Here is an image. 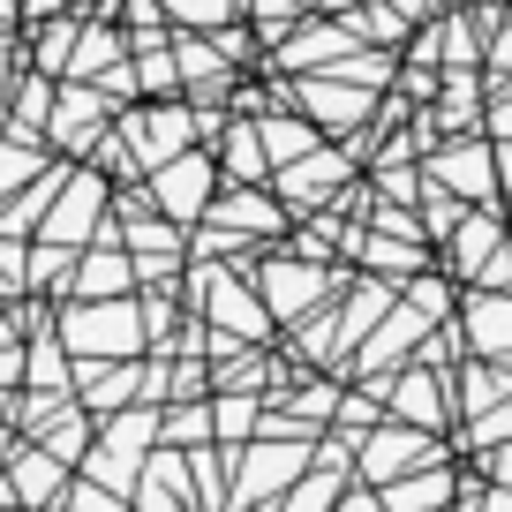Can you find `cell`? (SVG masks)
<instances>
[{
	"label": "cell",
	"instance_id": "cell-1",
	"mask_svg": "<svg viewBox=\"0 0 512 512\" xmlns=\"http://www.w3.org/2000/svg\"><path fill=\"white\" fill-rule=\"evenodd\" d=\"M68 347H76V354H136V347H144V317H136L128 302L68 309Z\"/></svg>",
	"mask_w": 512,
	"mask_h": 512
},
{
	"label": "cell",
	"instance_id": "cell-2",
	"mask_svg": "<svg viewBox=\"0 0 512 512\" xmlns=\"http://www.w3.org/2000/svg\"><path fill=\"white\" fill-rule=\"evenodd\" d=\"M211 189H219V166H211L204 151H181V159L159 166V204H166V219H196V211L211 204Z\"/></svg>",
	"mask_w": 512,
	"mask_h": 512
},
{
	"label": "cell",
	"instance_id": "cell-3",
	"mask_svg": "<svg viewBox=\"0 0 512 512\" xmlns=\"http://www.w3.org/2000/svg\"><path fill=\"white\" fill-rule=\"evenodd\" d=\"M121 136L136 144V159H144V166H166V159H181V144L196 136V121L181 106H159V113H128Z\"/></svg>",
	"mask_w": 512,
	"mask_h": 512
},
{
	"label": "cell",
	"instance_id": "cell-4",
	"mask_svg": "<svg viewBox=\"0 0 512 512\" xmlns=\"http://www.w3.org/2000/svg\"><path fill=\"white\" fill-rule=\"evenodd\" d=\"M98 204H106V181H98V174H76V181L61 189V204H53V219H46V241H53V249H76V241L91 234Z\"/></svg>",
	"mask_w": 512,
	"mask_h": 512
},
{
	"label": "cell",
	"instance_id": "cell-5",
	"mask_svg": "<svg viewBox=\"0 0 512 512\" xmlns=\"http://www.w3.org/2000/svg\"><path fill=\"white\" fill-rule=\"evenodd\" d=\"M430 181L445 196H490L497 189V166H490V151H482V144H452L445 159H430Z\"/></svg>",
	"mask_w": 512,
	"mask_h": 512
},
{
	"label": "cell",
	"instance_id": "cell-6",
	"mask_svg": "<svg viewBox=\"0 0 512 512\" xmlns=\"http://www.w3.org/2000/svg\"><path fill=\"white\" fill-rule=\"evenodd\" d=\"M98 121H106V98H98V91H76V83H68L46 128H53V144H91Z\"/></svg>",
	"mask_w": 512,
	"mask_h": 512
},
{
	"label": "cell",
	"instance_id": "cell-7",
	"mask_svg": "<svg viewBox=\"0 0 512 512\" xmlns=\"http://www.w3.org/2000/svg\"><path fill=\"white\" fill-rule=\"evenodd\" d=\"M347 53H354V31H339V23H324V31H317V23H309L279 61H287V68H324V61H347Z\"/></svg>",
	"mask_w": 512,
	"mask_h": 512
},
{
	"label": "cell",
	"instance_id": "cell-8",
	"mask_svg": "<svg viewBox=\"0 0 512 512\" xmlns=\"http://www.w3.org/2000/svg\"><path fill=\"white\" fill-rule=\"evenodd\" d=\"M226 174H234V181H264V174H272V151H264L256 121H234V136H226Z\"/></svg>",
	"mask_w": 512,
	"mask_h": 512
},
{
	"label": "cell",
	"instance_id": "cell-9",
	"mask_svg": "<svg viewBox=\"0 0 512 512\" xmlns=\"http://www.w3.org/2000/svg\"><path fill=\"white\" fill-rule=\"evenodd\" d=\"M467 332H475V354H512V302H490V294H482Z\"/></svg>",
	"mask_w": 512,
	"mask_h": 512
},
{
	"label": "cell",
	"instance_id": "cell-10",
	"mask_svg": "<svg viewBox=\"0 0 512 512\" xmlns=\"http://www.w3.org/2000/svg\"><path fill=\"white\" fill-rule=\"evenodd\" d=\"M302 106H309V113H324V128L362 121V91H347V83H302Z\"/></svg>",
	"mask_w": 512,
	"mask_h": 512
},
{
	"label": "cell",
	"instance_id": "cell-11",
	"mask_svg": "<svg viewBox=\"0 0 512 512\" xmlns=\"http://www.w3.org/2000/svg\"><path fill=\"white\" fill-rule=\"evenodd\" d=\"M339 174H347V166H339L332 151H309V159H294V166H287V196H294V204H302V196H332V181H339Z\"/></svg>",
	"mask_w": 512,
	"mask_h": 512
},
{
	"label": "cell",
	"instance_id": "cell-12",
	"mask_svg": "<svg viewBox=\"0 0 512 512\" xmlns=\"http://www.w3.org/2000/svg\"><path fill=\"white\" fill-rule=\"evenodd\" d=\"M128 279H136V264H128V256H91V264H76V279H68V287L98 302V294H121Z\"/></svg>",
	"mask_w": 512,
	"mask_h": 512
},
{
	"label": "cell",
	"instance_id": "cell-13",
	"mask_svg": "<svg viewBox=\"0 0 512 512\" xmlns=\"http://www.w3.org/2000/svg\"><path fill=\"white\" fill-rule=\"evenodd\" d=\"M219 219L234 226V234H279V204L272 196H226Z\"/></svg>",
	"mask_w": 512,
	"mask_h": 512
},
{
	"label": "cell",
	"instance_id": "cell-14",
	"mask_svg": "<svg viewBox=\"0 0 512 512\" xmlns=\"http://www.w3.org/2000/svg\"><path fill=\"white\" fill-rule=\"evenodd\" d=\"M294 467H302V452H249V460H241V497L272 490V482H287Z\"/></svg>",
	"mask_w": 512,
	"mask_h": 512
},
{
	"label": "cell",
	"instance_id": "cell-15",
	"mask_svg": "<svg viewBox=\"0 0 512 512\" xmlns=\"http://www.w3.org/2000/svg\"><path fill=\"white\" fill-rule=\"evenodd\" d=\"M415 437H369V445H362V467H369V475H407V467H415Z\"/></svg>",
	"mask_w": 512,
	"mask_h": 512
},
{
	"label": "cell",
	"instance_id": "cell-16",
	"mask_svg": "<svg viewBox=\"0 0 512 512\" xmlns=\"http://www.w3.org/2000/svg\"><path fill=\"white\" fill-rule=\"evenodd\" d=\"M113 53H121V38H113V31H76L68 76H98V68H113Z\"/></svg>",
	"mask_w": 512,
	"mask_h": 512
},
{
	"label": "cell",
	"instance_id": "cell-17",
	"mask_svg": "<svg viewBox=\"0 0 512 512\" xmlns=\"http://www.w3.org/2000/svg\"><path fill=\"white\" fill-rule=\"evenodd\" d=\"M400 415H407V422H445V384L407 377V384H400Z\"/></svg>",
	"mask_w": 512,
	"mask_h": 512
},
{
	"label": "cell",
	"instance_id": "cell-18",
	"mask_svg": "<svg viewBox=\"0 0 512 512\" xmlns=\"http://www.w3.org/2000/svg\"><path fill=\"white\" fill-rule=\"evenodd\" d=\"M53 482H61V460H46V452H23L16 460V490L23 497H53Z\"/></svg>",
	"mask_w": 512,
	"mask_h": 512
},
{
	"label": "cell",
	"instance_id": "cell-19",
	"mask_svg": "<svg viewBox=\"0 0 512 512\" xmlns=\"http://www.w3.org/2000/svg\"><path fill=\"white\" fill-rule=\"evenodd\" d=\"M309 294H324L317 272H294V264H279V272H272V302H279V309H302Z\"/></svg>",
	"mask_w": 512,
	"mask_h": 512
},
{
	"label": "cell",
	"instance_id": "cell-20",
	"mask_svg": "<svg viewBox=\"0 0 512 512\" xmlns=\"http://www.w3.org/2000/svg\"><path fill=\"white\" fill-rule=\"evenodd\" d=\"M256 136H264V151L287 159V166H294V151H309V128H294V121H272V128H256Z\"/></svg>",
	"mask_w": 512,
	"mask_h": 512
},
{
	"label": "cell",
	"instance_id": "cell-21",
	"mask_svg": "<svg viewBox=\"0 0 512 512\" xmlns=\"http://www.w3.org/2000/svg\"><path fill=\"white\" fill-rule=\"evenodd\" d=\"M166 8H174L181 23H226L234 16V0H166Z\"/></svg>",
	"mask_w": 512,
	"mask_h": 512
},
{
	"label": "cell",
	"instance_id": "cell-22",
	"mask_svg": "<svg viewBox=\"0 0 512 512\" xmlns=\"http://www.w3.org/2000/svg\"><path fill=\"white\" fill-rule=\"evenodd\" d=\"M136 83H151V91H174V61H166V46H144V68H136Z\"/></svg>",
	"mask_w": 512,
	"mask_h": 512
},
{
	"label": "cell",
	"instance_id": "cell-23",
	"mask_svg": "<svg viewBox=\"0 0 512 512\" xmlns=\"http://www.w3.org/2000/svg\"><path fill=\"white\" fill-rule=\"evenodd\" d=\"M38 166V151L31 144H0V189H8V181H23Z\"/></svg>",
	"mask_w": 512,
	"mask_h": 512
},
{
	"label": "cell",
	"instance_id": "cell-24",
	"mask_svg": "<svg viewBox=\"0 0 512 512\" xmlns=\"http://www.w3.org/2000/svg\"><path fill=\"white\" fill-rule=\"evenodd\" d=\"M249 422H256V407H249V400H219V430H226V437H241Z\"/></svg>",
	"mask_w": 512,
	"mask_h": 512
},
{
	"label": "cell",
	"instance_id": "cell-25",
	"mask_svg": "<svg viewBox=\"0 0 512 512\" xmlns=\"http://www.w3.org/2000/svg\"><path fill=\"white\" fill-rule=\"evenodd\" d=\"M324 505H332V482H309V490L294 497V512H324Z\"/></svg>",
	"mask_w": 512,
	"mask_h": 512
},
{
	"label": "cell",
	"instance_id": "cell-26",
	"mask_svg": "<svg viewBox=\"0 0 512 512\" xmlns=\"http://www.w3.org/2000/svg\"><path fill=\"white\" fill-rule=\"evenodd\" d=\"M430 8H445V0H392V16H430Z\"/></svg>",
	"mask_w": 512,
	"mask_h": 512
},
{
	"label": "cell",
	"instance_id": "cell-27",
	"mask_svg": "<svg viewBox=\"0 0 512 512\" xmlns=\"http://www.w3.org/2000/svg\"><path fill=\"white\" fill-rule=\"evenodd\" d=\"M490 121H497V128L512 136V98H505V106H490Z\"/></svg>",
	"mask_w": 512,
	"mask_h": 512
},
{
	"label": "cell",
	"instance_id": "cell-28",
	"mask_svg": "<svg viewBox=\"0 0 512 512\" xmlns=\"http://www.w3.org/2000/svg\"><path fill=\"white\" fill-rule=\"evenodd\" d=\"M497 174H505V189H512V151H497Z\"/></svg>",
	"mask_w": 512,
	"mask_h": 512
},
{
	"label": "cell",
	"instance_id": "cell-29",
	"mask_svg": "<svg viewBox=\"0 0 512 512\" xmlns=\"http://www.w3.org/2000/svg\"><path fill=\"white\" fill-rule=\"evenodd\" d=\"M482 512H512V497H490V505H482Z\"/></svg>",
	"mask_w": 512,
	"mask_h": 512
},
{
	"label": "cell",
	"instance_id": "cell-30",
	"mask_svg": "<svg viewBox=\"0 0 512 512\" xmlns=\"http://www.w3.org/2000/svg\"><path fill=\"white\" fill-rule=\"evenodd\" d=\"M8 16H16V0H0V31H8Z\"/></svg>",
	"mask_w": 512,
	"mask_h": 512
},
{
	"label": "cell",
	"instance_id": "cell-31",
	"mask_svg": "<svg viewBox=\"0 0 512 512\" xmlns=\"http://www.w3.org/2000/svg\"><path fill=\"white\" fill-rule=\"evenodd\" d=\"M83 8H113V0H83Z\"/></svg>",
	"mask_w": 512,
	"mask_h": 512
}]
</instances>
